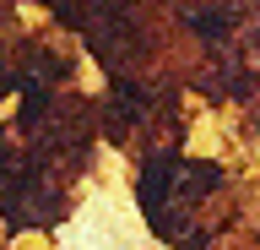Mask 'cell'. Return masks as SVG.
Returning a JSON list of instances; mask_svg holds the SVG:
<instances>
[{"mask_svg": "<svg viewBox=\"0 0 260 250\" xmlns=\"http://www.w3.org/2000/svg\"><path fill=\"white\" fill-rule=\"evenodd\" d=\"M222 27H228L222 17H195V33H222Z\"/></svg>", "mask_w": 260, "mask_h": 250, "instance_id": "6da1fadb", "label": "cell"}, {"mask_svg": "<svg viewBox=\"0 0 260 250\" xmlns=\"http://www.w3.org/2000/svg\"><path fill=\"white\" fill-rule=\"evenodd\" d=\"M184 250H206V239H201V234H190V239H184Z\"/></svg>", "mask_w": 260, "mask_h": 250, "instance_id": "7a4b0ae2", "label": "cell"}]
</instances>
